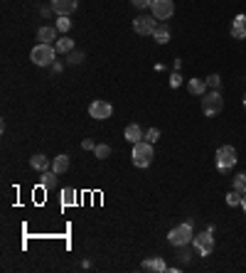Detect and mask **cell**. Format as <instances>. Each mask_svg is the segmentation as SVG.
Masks as SVG:
<instances>
[{"mask_svg":"<svg viewBox=\"0 0 246 273\" xmlns=\"http://www.w3.org/2000/svg\"><path fill=\"white\" fill-rule=\"evenodd\" d=\"M57 47H52V44H44V42H40V44H35L32 47V52H30V59L37 64V67H52L57 59Z\"/></svg>","mask_w":246,"mask_h":273,"instance_id":"1","label":"cell"},{"mask_svg":"<svg viewBox=\"0 0 246 273\" xmlns=\"http://www.w3.org/2000/svg\"><path fill=\"white\" fill-rule=\"evenodd\" d=\"M153 158H155L153 143H148V140H138V143H133L131 160H133L136 167H148V165H153Z\"/></svg>","mask_w":246,"mask_h":273,"instance_id":"2","label":"cell"},{"mask_svg":"<svg viewBox=\"0 0 246 273\" xmlns=\"http://www.w3.org/2000/svg\"><path fill=\"white\" fill-rule=\"evenodd\" d=\"M192 249L197 251V256H212V251H214V232L212 229H205V232L194 234V239H192Z\"/></svg>","mask_w":246,"mask_h":273,"instance_id":"3","label":"cell"},{"mask_svg":"<svg viewBox=\"0 0 246 273\" xmlns=\"http://www.w3.org/2000/svg\"><path fill=\"white\" fill-rule=\"evenodd\" d=\"M192 239H194V234H192V224L190 221H182V224H178V227H173L170 229V234H167V241L173 246H187L192 244Z\"/></svg>","mask_w":246,"mask_h":273,"instance_id":"4","label":"cell"},{"mask_svg":"<svg viewBox=\"0 0 246 273\" xmlns=\"http://www.w3.org/2000/svg\"><path fill=\"white\" fill-rule=\"evenodd\" d=\"M224 109V96L219 89H209L205 96H202V113L205 116H217Z\"/></svg>","mask_w":246,"mask_h":273,"instance_id":"5","label":"cell"},{"mask_svg":"<svg viewBox=\"0 0 246 273\" xmlns=\"http://www.w3.org/2000/svg\"><path fill=\"white\" fill-rule=\"evenodd\" d=\"M217 170L219 172H227V170H232L236 160H239V155H236V148L234 145H222L217 151Z\"/></svg>","mask_w":246,"mask_h":273,"instance_id":"6","label":"cell"},{"mask_svg":"<svg viewBox=\"0 0 246 273\" xmlns=\"http://www.w3.org/2000/svg\"><path fill=\"white\" fill-rule=\"evenodd\" d=\"M158 25H160V20L155 15H138L133 20V32L136 35H153L158 30Z\"/></svg>","mask_w":246,"mask_h":273,"instance_id":"7","label":"cell"},{"mask_svg":"<svg viewBox=\"0 0 246 273\" xmlns=\"http://www.w3.org/2000/svg\"><path fill=\"white\" fill-rule=\"evenodd\" d=\"M89 116L96 118V121H106L113 116V106H111L109 101H104V98H96L94 104L89 106Z\"/></svg>","mask_w":246,"mask_h":273,"instance_id":"8","label":"cell"},{"mask_svg":"<svg viewBox=\"0 0 246 273\" xmlns=\"http://www.w3.org/2000/svg\"><path fill=\"white\" fill-rule=\"evenodd\" d=\"M151 10H153V15L163 22V20H170V17H173V13H175V3H173V0H153Z\"/></svg>","mask_w":246,"mask_h":273,"instance_id":"9","label":"cell"},{"mask_svg":"<svg viewBox=\"0 0 246 273\" xmlns=\"http://www.w3.org/2000/svg\"><path fill=\"white\" fill-rule=\"evenodd\" d=\"M77 5H79V0H52V10L57 15H71L77 10Z\"/></svg>","mask_w":246,"mask_h":273,"instance_id":"10","label":"cell"},{"mask_svg":"<svg viewBox=\"0 0 246 273\" xmlns=\"http://www.w3.org/2000/svg\"><path fill=\"white\" fill-rule=\"evenodd\" d=\"M232 37L234 40H246V15H236L232 22Z\"/></svg>","mask_w":246,"mask_h":273,"instance_id":"11","label":"cell"},{"mask_svg":"<svg viewBox=\"0 0 246 273\" xmlns=\"http://www.w3.org/2000/svg\"><path fill=\"white\" fill-rule=\"evenodd\" d=\"M143 271H155V273H163L167 271V263L163 261V256H153V259H145L143 261V266H140Z\"/></svg>","mask_w":246,"mask_h":273,"instance_id":"12","label":"cell"},{"mask_svg":"<svg viewBox=\"0 0 246 273\" xmlns=\"http://www.w3.org/2000/svg\"><path fill=\"white\" fill-rule=\"evenodd\" d=\"M30 167H32V170H37V172H44V170H50V167H52V160H50L47 155L37 153V155H32V158H30Z\"/></svg>","mask_w":246,"mask_h":273,"instance_id":"13","label":"cell"},{"mask_svg":"<svg viewBox=\"0 0 246 273\" xmlns=\"http://www.w3.org/2000/svg\"><path fill=\"white\" fill-rule=\"evenodd\" d=\"M57 32H59V30L52 28V25H42V28L37 30V40L44 42V44H52V42H57Z\"/></svg>","mask_w":246,"mask_h":273,"instance_id":"14","label":"cell"},{"mask_svg":"<svg viewBox=\"0 0 246 273\" xmlns=\"http://www.w3.org/2000/svg\"><path fill=\"white\" fill-rule=\"evenodd\" d=\"M123 136H126V140H128V143H138V140H143V128H140L138 123H128Z\"/></svg>","mask_w":246,"mask_h":273,"instance_id":"15","label":"cell"},{"mask_svg":"<svg viewBox=\"0 0 246 273\" xmlns=\"http://www.w3.org/2000/svg\"><path fill=\"white\" fill-rule=\"evenodd\" d=\"M187 89H190V94H194V96H205L207 94V79H190L187 82Z\"/></svg>","mask_w":246,"mask_h":273,"instance_id":"16","label":"cell"},{"mask_svg":"<svg viewBox=\"0 0 246 273\" xmlns=\"http://www.w3.org/2000/svg\"><path fill=\"white\" fill-rule=\"evenodd\" d=\"M40 185H42V187H44V190H55V187H57V172H55V170H52V167L42 172Z\"/></svg>","mask_w":246,"mask_h":273,"instance_id":"17","label":"cell"},{"mask_svg":"<svg viewBox=\"0 0 246 273\" xmlns=\"http://www.w3.org/2000/svg\"><path fill=\"white\" fill-rule=\"evenodd\" d=\"M52 170H55L57 175H64V172L69 170V155H64V153L57 155L55 160H52Z\"/></svg>","mask_w":246,"mask_h":273,"instance_id":"18","label":"cell"},{"mask_svg":"<svg viewBox=\"0 0 246 273\" xmlns=\"http://www.w3.org/2000/svg\"><path fill=\"white\" fill-rule=\"evenodd\" d=\"M153 40L158 42V44H167L170 42V28L167 25H158V30L153 32Z\"/></svg>","mask_w":246,"mask_h":273,"instance_id":"19","label":"cell"},{"mask_svg":"<svg viewBox=\"0 0 246 273\" xmlns=\"http://www.w3.org/2000/svg\"><path fill=\"white\" fill-rule=\"evenodd\" d=\"M55 47L59 55H69V52L74 49V40H71V37H59V40L55 42Z\"/></svg>","mask_w":246,"mask_h":273,"instance_id":"20","label":"cell"},{"mask_svg":"<svg viewBox=\"0 0 246 273\" xmlns=\"http://www.w3.org/2000/svg\"><path fill=\"white\" fill-rule=\"evenodd\" d=\"M77 205V190L74 187H64L62 190V207H74Z\"/></svg>","mask_w":246,"mask_h":273,"instance_id":"21","label":"cell"},{"mask_svg":"<svg viewBox=\"0 0 246 273\" xmlns=\"http://www.w3.org/2000/svg\"><path fill=\"white\" fill-rule=\"evenodd\" d=\"M94 155L99 158V160H106V158H111V145L109 143H99L94 148Z\"/></svg>","mask_w":246,"mask_h":273,"instance_id":"22","label":"cell"},{"mask_svg":"<svg viewBox=\"0 0 246 273\" xmlns=\"http://www.w3.org/2000/svg\"><path fill=\"white\" fill-rule=\"evenodd\" d=\"M55 28L59 30L62 35L69 32V30H71V20H69V15H59V17H57V22H55Z\"/></svg>","mask_w":246,"mask_h":273,"instance_id":"23","label":"cell"},{"mask_svg":"<svg viewBox=\"0 0 246 273\" xmlns=\"http://www.w3.org/2000/svg\"><path fill=\"white\" fill-rule=\"evenodd\" d=\"M241 200H244V194H241V192H236V190H232L229 194H227V205L229 207H239L241 205Z\"/></svg>","mask_w":246,"mask_h":273,"instance_id":"24","label":"cell"},{"mask_svg":"<svg viewBox=\"0 0 246 273\" xmlns=\"http://www.w3.org/2000/svg\"><path fill=\"white\" fill-rule=\"evenodd\" d=\"M234 190L241 192V194H246V172H241V175H236V178H234Z\"/></svg>","mask_w":246,"mask_h":273,"instance_id":"25","label":"cell"},{"mask_svg":"<svg viewBox=\"0 0 246 273\" xmlns=\"http://www.w3.org/2000/svg\"><path fill=\"white\" fill-rule=\"evenodd\" d=\"M158 138H160V128H148L145 133H143V140H148V143H158Z\"/></svg>","mask_w":246,"mask_h":273,"instance_id":"26","label":"cell"},{"mask_svg":"<svg viewBox=\"0 0 246 273\" xmlns=\"http://www.w3.org/2000/svg\"><path fill=\"white\" fill-rule=\"evenodd\" d=\"M219 84H222V77H219V74H209V77H207V86H209V89H219Z\"/></svg>","mask_w":246,"mask_h":273,"instance_id":"27","label":"cell"},{"mask_svg":"<svg viewBox=\"0 0 246 273\" xmlns=\"http://www.w3.org/2000/svg\"><path fill=\"white\" fill-rule=\"evenodd\" d=\"M131 5H133L136 10H145V8L153 5V0H131Z\"/></svg>","mask_w":246,"mask_h":273,"instance_id":"28","label":"cell"},{"mask_svg":"<svg viewBox=\"0 0 246 273\" xmlns=\"http://www.w3.org/2000/svg\"><path fill=\"white\" fill-rule=\"evenodd\" d=\"M180 84H182V74H180V71H175V74L170 77V86H173V89H178Z\"/></svg>","mask_w":246,"mask_h":273,"instance_id":"29","label":"cell"},{"mask_svg":"<svg viewBox=\"0 0 246 273\" xmlns=\"http://www.w3.org/2000/svg\"><path fill=\"white\" fill-rule=\"evenodd\" d=\"M190 251H187V249H185V246H180V263H187V261H190Z\"/></svg>","mask_w":246,"mask_h":273,"instance_id":"30","label":"cell"},{"mask_svg":"<svg viewBox=\"0 0 246 273\" xmlns=\"http://www.w3.org/2000/svg\"><path fill=\"white\" fill-rule=\"evenodd\" d=\"M84 59V52H74V55H69V64H79Z\"/></svg>","mask_w":246,"mask_h":273,"instance_id":"31","label":"cell"},{"mask_svg":"<svg viewBox=\"0 0 246 273\" xmlns=\"http://www.w3.org/2000/svg\"><path fill=\"white\" fill-rule=\"evenodd\" d=\"M82 148H84V151H94L96 143L91 140V138H84V140H82Z\"/></svg>","mask_w":246,"mask_h":273,"instance_id":"32","label":"cell"},{"mask_svg":"<svg viewBox=\"0 0 246 273\" xmlns=\"http://www.w3.org/2000/svg\"><path fill=\"white\" fill-rule=\"evenodd\" d=\"M52 71H55V74H59V71H62V64H59V62H55V64H52Z\"/></svg>","mask_w":246,"mask_h":273,"instance_id":"33","label":"cell"},{"mask_svg":"<svg viewBox=\"0 0 246 273\" xmlns=\"http://www.w3.org/2000/svg\"><path fill=\"white\" fill-rule=\"evenodd\" d=\"M241 209L246 212V194H244V200H241Z\"/></svg>","mask_w":246,"mask_h":273,"instance_id":"34","label":"cell"},{"mask_svg":"<svg viewBox=\"0 0 246 273\" xmlns=\"http://www.w3.org/2000/svg\"><path fill=\"white\" fill-rule=\"evenodd\" d=\"M241 101H244V109H246V94H244V98H241Z\"/></svg>","mask_w":246,"mask_h":273,"instance_id":"35","label":"cell"}]
</instances>
